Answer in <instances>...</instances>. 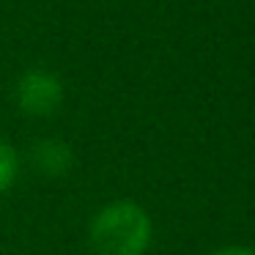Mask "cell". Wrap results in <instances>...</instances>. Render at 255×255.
Instances as JSON below:
<instances>
[{
  "label": "cell",
  "instance_id": "4",
  "mask_svg": "<svg viewBox=\"0 0 255 255\" xmlns=\"http://www.w3.org/2000/svg\"><path fill=\"white\" fill-rule=\"evenodd\" d=\"M17 176H19V154L8 140L0 137V195H6L17 184Z\"/></svg>",
  "mask_w": 255,
  "mask_h": 255
},
{
  "label": "cell",
  "instance_id": "1",
  "mask_svg": "<svg viewBox=\"0 0 255 255\" xmlns=\"http://www.w3.org/2000/svg\"><path fill=\"white\" fill-rule=\"evenodd\" d=\"M154 239L148 211L129 198L105 203L88 225V244L94 255H145Z\"/></svg>",
  "mask_w": 255,
  "mask_h": 255
},
{
  "label": "cell",
  "instance_id": "3",
  "mask_svg": "<svg viewBox=\"0 0 255 255\" xmlns=\"http://www.w3.org/2000/svg\"><path fill=\"white\" fill-rule=\"evenodd\" d=\"M33 167L47 178H63L74 167V151L63 137H41L30 148Z\"/></svg>",
  "mask_w": 255,
  "mask_h": 255
},
{
  "label": "cell",
  "instance_id": "5",
  "mask_svg": "<svg viewBox=\"0 0 255 255\" xmlns=\"http://www.w3.org/2000/svg\"><path fill=\"white\" fill-rule=\"evenodd\" d=\"M211 255H255V247H244V244H228V247L214 250Z\"/></svg>",
  "mask_w": 255,
  "mask_h": 255
},
{
  "label": "cell",
  "instance_id": "2",
  "mask_svg": "<svg viewBox=\"0 0 255 255\" xmlns=\"http://www.w3.org/2000/svg\"><path fill=\"white\" fill-rule=\"evenodd\" d=\"M63 96H66V91H63L61 74L44 66L25 69L14 83L17 107L25 116H33V118H47L52 113H58L63 105Z\"/></svg>",
  "mask_w": 255,
  "mask_h": 255
}]
</instances>
